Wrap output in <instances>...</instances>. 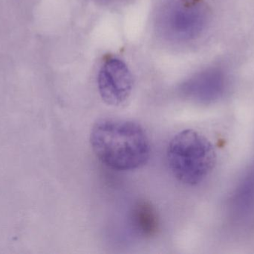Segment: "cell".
Listing matches in <instances>:
<instances>
[{"label": "cell", "instance_id": "cell-5", "mask_svg": "<svg viewBox=\"0 0 254 254\" xmlns=\"http://www.w3.org/2000/svg\"><path fill=\"white\" fill-rule=\"evenodd\" d=\"M225 86V77L219 70H209L191 79L187 89L201 99H210L218 96Z\"/></svg>", "mask_w": 254, "mask_h": 254}, {"label": "cell", "instance_id": "cell-4", "mask_svg": "<svg viewBox=\"0 0 254 254\" xmlns=\"http://www.w3.org/2000/svg\"><path fill=\"white\" fill-rule=\"evenodd\" d=\"M205 15L197 4L176 1L170 4L163 16V25L170 37L188 40L198 35L205 24Z\"/></svg>", "mask_w": 254, "mask_h": 254}, {"label": "cell", "instance_id": "cell-6", "mask_svg": "<svg viewBox=\"0 0 254 254\" xmlns=\"http://www.w3.org/2000/svg\"><path fill=\"white\" fill-rule=\"evenodd\" d=\"M131 219L135 231L144 238H152L159 231V218L156 209L149 201H137L131 210Z\"/></svg>", "mask_w": 254, "mask_h": 254}, {"label": "cell", "instance_id": "cell-2", "mask_svg": "<svg viewBox=\"0 0 254 254\" xmlns=\"http://www.w3.org/2000/svg\"><path fill=\"white\" fill-rule=\"evenodd\" d=\"M169 169L175 178L187 186L202 183L214 169L217 154L208 138L193 129L179 131L167 149Z\"/></svg>", "mask_w": 254, "mask_h": 254}, {"label": "cell", "instance_id": "cell-1", "mask_svg": "<svg viewBox=\"0 0 254 254\" xmlns=\"http://www.w3.org/2000/svg\"><path fill=\"white\" fill-rule=\"evenodd\" d=\"M90 144L103 164L116 171H132L149 161L151 146L141 125L132 121L102 119L92 127Z\"/></svg>", "mask_w": 254, "mask_h": 254}, {"label": "cell", "instance_id": "cell-3", "mask_svg": "<svg viewBox=\"0 0 254 254\" xmlns=\"http://www.w3.org/2000/svg\"><path fill=\"white\" fill-rule=\"evenodd\" d=\"M98 86L103 101L110 106L124 104L131 95L133 79L124 61L118 58L107 60L99 71Z\"/></svg>", "mask_w": 254, "mask_h": 254}]
</instances>
